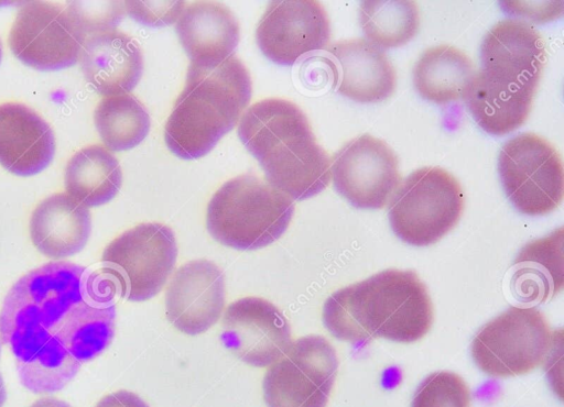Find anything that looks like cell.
Returning a JSON list of instances; mask_svg holds the SVG:
<instances>
[{"mask_svg":"<svg viewBox=\"0 0 564 407\" xmlns=\"http://www.w3.org/2000/svg\"><path fill=\"white\" fill-rule=\"evenodd\" d=\"M470 392L465 381L453 372L427 375L417 386L412 407H469Z\"/></svg>","mask_w":564,"mask_h":407,"instance_id":"obj_29","label":"cell"},{"mask_svg":"<svg viewBox=\"0 0 564 407\" xmlns=\"http://www.w3.org/2000/svg\"><path fill=\"white\" fill-rule=\"evenodd\" d=\"M338 365L337 353L324 337L297 339L264 375L267 406L326 407Z\"/></svg>","mask_w":564,"mask_h":407,"instance_id":"obj_10","label":"cell"},{"mask_svg":"<svg viewBox=\"0 0 564 407\" xmlns=\"http://www.w3.org/2000/svg\"><path fill=\"white\" fill-rule=\"evenodd\" d=\"M341 96L362 103L388 99L397 74L387 54L366 38L338 41L327 47Z\"/></svg>","mask_w":564,"mask_h":407,"instance_id":"obj_18","label":"cell"},{"mask_svg":"<svg viewBox=\"0 0 564 407\" xmlns=\"http://www.w3.org/2000/svg\"><path fill=\"white\" fill-rule=\"evenodd\" d=\"M85 33L115 30L124 16V3L108 1L99 3L73 2L68 4Z\"/></svg>","mask_w":564,"mask_h":407,"instance_id":"obj_30","label":"cell"},{"mask_svg":"<svg viewBox=\"0 0 564 407\" xmlns=\"http://www.w3.org/2000/svg\"><path fill=\"white\" fill-rule=\"evenodd\" d=\"M90 231L88 208L65 193L53 194L42 200L30 219L33 244L51 258H65L82 251Z\"/></svg>","mask_w":564,"mask_h":407,"instance_id":"obj_23","label":"cell"},{"mask_svg":"<svg viewBox=\"0 0 564 407\" xmlns=\"http://www.w3.org/2000/svg\"><path fill=\"white\" fill-rule=\"evenodd\" d=\"M323 322L333 337L350 343L377 338L410 343L431 329L433 307L416 273L386 270L333 293Z\"/></svg>","mask_w":564,"mask_h":407,"instance_id":"obj_1","label":"cell"},{"mask_svg":"<svg viewBox=\"0 0 564 407\" xmlns=\"http://www.w3.org/2000/svg\"><path fill=\"white\" fill-rule=\"evenodd\" d=\"M536 88L497 79L485 70L475 73L463 99L478 125L491 135H505L528 119Z\"/></svg>","mask_w":564,"mask_h":407,"instance_id":"obj_22","label":"cell"},{"mask_svg":"<svg viewBox=\"0 0 564 407\" xmlns=\"http://www.w3.org/2000/svg\"><path fill=\"white\" fill-rule=\"evenodd\" d=\"M30 407H70V405L57 398L44 397L33 403Z\"/></svg>","mask_w":564,"mask_h":407,"instance_id":"obj_33","label":"cell"},{"mask_svg":"<svg viewBox=\"0 0 564 407\" xmlns=\"http://www.w3.org/2000/svg\"><path fill=\"white\" fill-rule=\"evenodd\" d=\"M482 70L510 84L536 88L545 65L542 35L523 20L506 19L495 24L480 46Z\"/></svg>","mask_w":564,"mask_h":407,"instance_id":"obj_16","label":"cell"},{"mask_svg":"<svg viewBox=\"0 0 564 407\" xmlns=\"http://www.w3.org/2000/svg\"><path fill=\"white\" fill-rule=\"evenodd\" d=\"M176 258V239L170 227L158 222L140 223L106 246L101 274L124 299L144 301L162 290Z\"/></svg>","mask_w":564,"mask_h":407,"instance_id":"obj_7","label":"cell"},{"mask_svg":"<svg viewBox=\"0 0 564 407\" xmlns=\"http://www.w3.org/2000/svg\"><path fill=\"white\" fill-rule=\"evenodd\" d=\"M330 173L336 191L359 209H380L401 182L398 158L382 140L362 134L335 155Z\"/></svg>","mask_w":564,"mask_h":407,"instance_id":"obj_12","label":"cell"},{"mask_svg":"<svg viewBox=\"0 0 564 407\" xmlns=\"http://www.w3.org/2000/svg\"><path fill=\"white\" fill-rule=\"evenodd\" d=\"M364 34L379 48L399 47L411 41L420 26L414 1L367 0L360 4Z\"/></svg>","mask_w":564,"mask_h":407,"instance_id":"obj_27","label":"cell"},{"mask_svg":"<svg viewBox=\"0 0 564 407\" xmlns=\"http://www.w3.org/2000/svg\"><path fill=\"white\" fill-rule=\"evenodd\" d=\"M329 38L327 12L314 0L272 1L256 31L260 51L279 65H293L308 53L325 50Z\"/></svg>","mask_w":564,"mask_h":407,"instance_id":"obj_13","label":"cell"},{"mask_svg":"<svg viewBox=\"0 0 564 407\" xmlns=\"http://www.w3.org/2000/svg\"><path fill=\"white\" fill-rule=\"evenodd\" d=\"M116 289L104 274H95L85 297L74 305L52 336L80 363L98 356L115 334Z\"/></svg>","mask_w":564,"mask_h":407,"instance_id":"obj_17","label":"cell"},{"mask_svg":"<svg viewBox=\"0 0 564 407\" xmlns=\"http://www.w3.org/2000/svg\"><path fill=\"white\" fill-rule=\"evenodd\" d=\"M94 121L106 147L115 152L140 144L151 125L145 106L131 94L102 98L95 109Z\"/></svg>","mask_w":564,"mask_h":407,"instance_id":"obj_26","label":"cell"},{"mask_svg":"<svg viewBox=\"0 0 564 407\" xmlns=\"http://www.w3.org/2000/svg\"><path fill=\"white\" fill-rule=\"evenodd\" d=\"M293 200L252 173L226 182L207 206L206 224L219 243L241 251L276 241L289 228Z\"/></svg>","mask_w":564,"mask_h":407,"instance_id":"obj_5","label":"cell"},{"mask_svg":"<svg viewBox=\"0 0 564 407\" xmlns=\"http://www.w3.org/2000/svg\"><path fill=\"white\" fill-rule=\"evenodd\" d=\"M463 208L457 179L441 167H423L411 173L391 197L389 221L400 240L425 246L457 224Z\"/></svg>","mask_w":564,"mask_h":407,"instance_id":"obj_6","label":"cell"},{"mask_svg":"<svg viewBox=\"0 0 564 407\" xmlns=\"http://www.w3.org/2000/svg\"><path fill=\"white\" fill-rule=\"evenodd\" d=\"M288 319L271 301L243 297L231 302L223 318L220 340L242 362L269 366L292 343Z\"/></svg>","mask_w":564,"mask_h":407,"instance_id":"obj_14","label":"cell"},{"mask_svg":"<svg viewBox=\"0 0 564 407\" xmlns=\"http://www.w3.org/2000/svg\"><path fill=\"white\" fill-rule=\"evenodd\" d=\"M64 178L68 196L85 207H98L117 195L122 172L119 161L108 148L93 144L69 158Z\"/></svg>","mask_w":564,"mask_h":407,"instance_id":"obj_25","label":"cell"},{"mask_svg":"<svg viewBox=\"0 0 564 407\" xmlns=\"http://www.w3.org/2000/svg\"><path fill=\"white\" fill-rule=\"evenodd\" d=\"M238 135L267 182L292 200L308 199L328 186L330 160L295 103L280 98L253 103L239 121Z\"/></svg>","mask_w":564,"mask_h":407,"instance_id":"obj_2","label":"cell"},{"mask_svg":"<svg viewBox=\"0 0 564 407\" xmlns=\"http://www.w3.org/2000/svg\"><path fill=\"white\" fill-rule=\"evenodd\" d=\"M85 38L68 6L32 1L18 11L9 45L23 64L39 70H59L77 63Z\"/></svg>","mask_w":564,"mask_h":407,"instance_id":"obj_11","label":"cell"},{"mask_svg":"<svg viewBox=\"0 0 564 407\" xmlns=\"http://www.w3.org/2000/svg\"><path fill=\"white\" fill-rule=\"evenodd\" d=\"M251 94L249 72L234 55L214 69L189 64L185 86L164 129L170 151L183 160L210 152L237 124Z\"/></svg>","mask_w":564,"mask_h":407,"instance_id":"obj_3","label":"cell"},{"mask_svg":"<svg viewBox=\"0 0 564 407\" xmlns=\"http://www.w3.org/2000/svg\"><path fill=\"white\" fill-rule=\"evenodd\" d=\"M52 128L34 110L19 102L0 105V164L18 176L42 172L52 162Z\"/></svg>","mask_w":564,"mask_h":407,"instance_id":"obj_21","label":"cell"},{"mask_svg":"<svg viewBox=\"0 0 564 407\" xmlns=\"http://www.w3.org/2000/svg\"><path fill=\"white\" fill-rule=\"evenodd\" d=\"M225 306V275L212 261L194 260L178 267L165 293L169 321L180 331L196 336L220 318Z\"/></svg>","mask_w":564,"mask_h":407,"instance_id":"obj_15","label":"cell"},{"mask_svg":"<svg viewBox=\"0 0 564 407\" xmlns=\"http://www.w3.org/2000/svg\"><path fill=\"white\" fill-rule=\"evenodd\" d=\"M176 33L191 64L214 69L238 46L240 28L229 8L214 1L186 6L176 21Z\"/></svg>","mask_w":564,"mask_h":407,"instance_id":"obj_20","label":"cell"},{"mask_svg":"<svg viewBox=\"0 0 564 407\" xmlns=\"http://www.w3.org/2000/svg\"><path fill=\"white\" fill-rule=\"evenodd\" d=\"M124 9L137 22L150 26L162 28L178 20L185 1H124Z\"/></svg>","mask_w":564,"mask_h":407,"instance_id":"obj_31","label":"cell"},{"mask_svg":"<svg viewBox=\"0 0 564 407\" xmlns=\"http://www.w3.org/2000/svg\"><path fill=\"white\" fill-rule=\"evenodd\" d=\"M498 172L509 200L523 215H546L563 199L561 156L538 134L521 133L508 140L499 154Z\"/></svg>","mask_w":564,"mask_h":407,"instance_id":"obj_9","label":"cell"},{"mask_svg":"<svg viewBox=\"0 0 564 407\" xmlns=\"http://www.w3.org/2000/svg\"><path fill=\"white\" fill-rule=\"evenodd\" d=\"M79 59L86 80L105 97L129 94L143 73L138 42L116 29L86 37Z\"/></svg>","mask_w":564,"mask_h":407,"instance_id":"obj_19","label":"cell"},{"mask_svg":"<svg viewBox=\"0 0 564 407\" xmlns=\"http://www.w3.org/2000/svg\"><path fill=\"white\" fill-rule=\"evenodd\" d=\"M475 74L471 59L449 45L427 48L413 68V84L420 96L437 105L463 99Z\"/></svg>","mask_w":564,"mask_h":407,"instance_id":"obj_24","label":"cell"},{"mask_svg":"<svg viewBox=\"0 0 564 407\" xmlns=\"http://www.w3.org/2000/svg\"><path fill=\"white\" fill-rule=\"evenodd\" d=\"M554 339L544 315L534 307H510L479 329L470 351L491 377L522 375L547 356Z\"/></svg>","mask_w":564,"mask_h":407,"instance_id":"obj_8","label":"cell"},{"mask_svg":"<svg viewBox=\"0 0 564 407\" xmlns=\"http://www.w3.org/2000/svg\"><path fill=\"white\" fill-rule=\"evenodd\" d=\"M1 58H2V45H1V41H0V62H1Z\"/></svg>","mask_w":564,"mask_h":407,"instance_id":"obj_35","label":"cell"},{"mask_svg":"<svg viewBox=\"0 0 564 407\" xmlns=\"http://www.w3.org/2000/svg\"><path fill=\"white\" fill-rule=\"evenodd\" d=\"M80 365L53 336L26 359L17 361L21 384L35 394L61 391Z\"/></svg>","mask_w":564,"mask_h":407,"instance_id":"obj_28","label":"cell"},{"mask_svg":"<svg viewBox=\"0 0 564 407\" xmlns=\"http://www.w3.org/2000/svg\"><path fill=\"white\" fill-rule=\"evenodd\" d=\"M0 339H1V334H0ZM0 353H1V340H0Z\"/></svg>","mask_w":564,"mask_h":407,"instance_id":"obj_36","label":"cell"},{"mask_svg":"<svg viewBox=\"0 0 564 407\" xmlns=\"http://www.w3.org/2000/svg\"><path fill=\"white\" fill-rule=\"evenodd\" d=\"M6 398H7V393H6V387H4V384H3V380L0 375V407L3 406L4 402H6Z\"/></svg>","mask_w":564,"mask_h":407,"instance_id":"obj_34","label":"cell"},{"mask_svg":"<svg viewBox=\"0 0 564 407\" xmlns=\"http://www.w3.org/2000/svg\"><path fill=\"white\" fill-rule=\"evenodd\" d=\"M96 407H149L137 394L119 391L104 397Z\"/></svg>","mask_w":564,"mask_h":407,"instance_id":"obj_32","label":"cell"},{"mask_svg":"<svg viewBox=\"0 0 564 407\" xmlns=\"http://www.w3.org/2000/svg\"><path fill=\"white\" fill-rule=\"evenodd\" d=\"M95 274L84 266L57 261L22 276L7 294L0 312V334L22 361L44 344L52 331L87 294Z\"/></svg>","mask_w":564,"mask_h":407,"instance_id":"obj_4","label":"cell"}]
</instances>
